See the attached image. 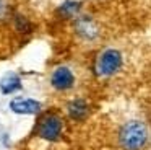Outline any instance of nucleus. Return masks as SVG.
<instances>
[{
	"instance_id": "7",
	"label": "nucleus",
	"mask_w": 151,
	"mask_h": 150,
	"mask_svg": "<svg viewBox=\"0 0 151 150\" xmlns=\"http://www.w3.org/2000/svg\"><path fill=\"white\" fill-rule=\"evenodd\" d=\"M88 111H89L88 103H86V100H81V98H76V100L70 101L67 104V113L73 121H83L88 116Z\"/></svg>"
},
{
	"instance_id": "10",
	"label": "nucleus",
	"mask_w": 151,
	"mask_h": 150,
	"mask_svg": "<svg viewBox=\"0 0 151 150\" xmlns=\"http://www.w3.org/2000/svg\"><path fill=\"white\" fill-rule=\"evenodd\" d=\"M13 23H15V28H17L18 31H21V33H29L31 31V23L26 20V16L20 15V13H17V15L13 16Z\"/></svg>"
},
{
	"instance_id": "9",
	"label": "nucleus",
	"mask_w": 151,
	"mask_h": 150,
	"mask_svg": "<svg viewBox=\"0 0 151 150\" xmlns=\"http://www.w3.org/2000/svg\"><path fill=\"white\" fill-rule=\"evenodd\" d=\"M81 10V2L78 0H65L63 3H60L57 12L62 18H76L80 15Z\"/></svg>"
},
{
	"instance_id": "8",
	"label": "nucleus",
	"mask_w": 151,
	"mask_h": 150,
	"mask_svg": "<svg viewBox=\"0 0 151 150\" xmlns=\"http://www.w3.org/2000/svg\"><path fill=\"white\" fill-rule=\"evenodd\" d=\"M23 88L21 85V78L18 77L17 74L10 72V74H5L4 77L0 78V91L4 95H12V93H17Z\"/></svg>"
},
{
	"instance_id": "1",
	"label": "nucleus",
	"mask_w": 151,
	"mask_h": 150,
	"mask_svg": "<svg viewBox=\"0 0 151 150\" xmlns=\"http://www.w3.org/2000/svg\"><path fill=\"white\" fill-rule=\"evenodd\" d=\"M150 140V129L143 121H128L119 130V145L124 150H141Z\"/></svg>"
},
{
	"instance_id": "3",
	"label": "nucleus",
	"mask_w": 151,
	"mask_h": 150,
	"mask_svg": "<svg viewBox=\"0 0 151 150\" xmlns=\"http://www.w3.org/2000/svg\"><path fill=\"white\" fill-rule=\"evenodd\" d=\"M62 130H63V121L55 113L44 114L36 126V134L47 142H55L60 137Z\"/></svg>"
},
{
	"instance_id": "4",
	"label": "nucleus",
	"mask_w": 151,
	"mask_h": 150,
	"mask_svg": "<svg viewBox=\"0 0 151 150\" xmlns=\"http://www.w3.org/2000/svg\"><path fill=\"white\" fill-rule=\"evenodd\" d=\"M75 31L85 41H96L99 36V26L91 16L81 15L75 18Z\"/></svg>"
},
{
	"instance_id": "2",
	"label": "nucleus",
	"mask_w": 151,
	"mask_h": 150,
	"mask_svg": "<svg viewBox=\"0 0 151 150\" xmlns=\"http://www.w3.org/2000/svg\"><path fill=\"white\" fill-rule=\"evenodd\" d=\"M122 64H124V55L117 49H106L99 54L98 60H96V74L102 78H107L115 75L120 70Z\"/></svg>"
},
{
	"instance_id": "5",
	"label": "nucleus",
	"mask_w": 151,
	"mask_h": 150,
	"mask_svg": "<svg viewBox=\"0 0 151 150\" xmlns=\"http://www.w3.org/2000/svg\"><path fill=\"white\" fill-rule=\"evenodd\" d=\"M50 85L57 91H67L75 85V75L68 67H57L50 75Z\"/></svg>"
},
{
	"instance_id": "6",
	"label": "nucleus",
	"mask_w": 151,
	"mask_h": 150,
	"mask_svg": "<svg viewBox=\"0 0 151 150\" xmlns=\"http://www.w3.org/2000/svg\"><path fill=\"white\" fill-rule=\"evenodd\" d=\"M10 109L17 114H24V116H29V114H37L42 109V104L39 101L33 100V98H21L17 96L10 101Z\"/></svg>"
},
{
	"instance_id": "11",
	"label": "nucleus",
	"mask_w": 151,
	"mask_h": 150,
	"mask_svg": "<svg viewBox=\"0 0 151 150\" xmlns=\"http://www.w3.org/2000/svg\"><path fill=\"white\" fill-rule=\"evenodd\" d=\"M7 15H8V2L0 0V20H4Z\"/></svg>"
}]
</instances>
